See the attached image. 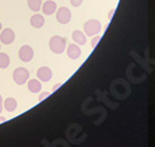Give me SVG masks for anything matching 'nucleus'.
<instances>
[{"label": "nucleus", "instance_id": "obj_12", "mask_svg": "<svg viewBox=\"0 0 155 147\" xmlns=\"http://www.w3.org/2000/svg\"><path fill=\"white\" fill-rule=\"evenodd\" d=\"M29 22H31V27H34V28H41V27H43V24H45V17H43V14L35 13V14L31 17Z\"/></svg>", "mask_w": 155, "mask_h": 147}, {"label": "nucleus", "instance_id": "obj_8", "mask_svg": "<svg viewBox=\"0 0 155 147\" xmlns=\"http://www.w3.org/2000/svg\"><path fill=\"white\" fill-rule=\"evenodd\" d=\"M66 50H67L69 59H71V60H77V59H80V56H81V49H80V45H77V43H70V45H67Z\"/></svg>", "mask_w": 155, "mask_h": 147}, {"label": "nucleus", "instance_id": "obj_21", "mask_svg": "<svg viewBox=\"0 0 155 147\" xmlns=\"http://www.w3.org/2000/svg\"><path fill=\"white\" fill-rule=\"evenodd\" d=\"M61 86V84H54V86H53V91H56V90H58V88H59V87H60Z\"/></svg>", "mask_w": 155, "mask_h": 147}, {"label": "nucleus", "instance_id": "obj_23", "mask_svg": "<svg viewBox=\"0 0 155 147\" xmlns=\"http://www.w3.org/2000/svg\"><path fill=\"white\" fill-rule=\"evenodd\" d=\"M2 29H3V25H2V22H0V31H2Z\"/></svg>", "mask_w": 155, "mask_h": 147}, {"label": "nucleus", "instance_id": "obj_4", "mask_svg": "<svg viewBox=\"0 0 155 147\" xmlns=\"http://www.w3.org/2000/svg\"><path fill=\"white\" fill-rule=\"evenodd\" d=\"M56 20L59 24H69L71 20V11L67 7H60L56 10Z\"/></svg>", "mask_w": 155, "mask_h": 147}, {"label": "nucleus", "instance_id": "obj_16", "mask_svg": "<svg viewBox=\"0 0 155 147\" xmlns=\"http://www.w3.org/2000/svg\"><path fill=\"white\" fill-rule=\"evenodd\" d=\"M99 41H101V36L98 35H94V38H92V41H91V46L92 48H97V45H98V42H99Z\"/></svg>", "mask_w": 155, "mask_h": 147}, {"label": "nucleus", "instance_id": "obj_11", "mask_svg": "<svg viewBox=\"0 0 155 147\" xmlns=\"http://www.w3.org/2000/svg\"><path fill=\"white\" fill-rule=\"evenodd\" d=\"M71 39L74 41V43H77V45H84V43H87V35L84 34V31H78V29H76V31H73L71 34Z\"/></svg>", "mask_w": 155, "mask_h": 147}, {"label": "nucleus", "instance_id": "obj_2", "mask_svg": "<svg viewBox=\"0 0 155 147\" xmlns=\"http://www.w3.org/2000/svg\"><path fill=\"white\" fill-rule=\"evenodd\" d=\"M101 29H102V24L98 20H95V18H91V20L85 21V24H84V34L87 36L97 35V34L101 32Z\"/></svg>", "mask_w": 155, "mask_h": 147}, {"label": "nucleus", "instance_id": "obj_9", "mask_svg": "<svg viewBox=\"0 0 155 147\" xmlns=\"http://www.w3.org/2000/svg\"><path fill=\"white\" fill-rule=\"evenodd\" d=\"M42 13L43 15H52L56 13L58 10V6H56V2L54 0H46L45 3H42Z\"/></svg>", "mask_w": 155, "mask_h": 147}, {"label": "nucleus", "instance_id": "obj_1", "mask_svg": "<svg viewBox=\"0 0 155 147\" xmlns=\"http://www.w3.org/2000/svg\"><path fill=\"white\" fill-rule=\"evenodd\" d=\"M66 48H67V41H66V38H63V36L54 35L49 39V49H51L53 53H56V55L63 53L66 50Z\"/></svg>", "mask_w": 155, "mask_h": 147}, {"label": "nucleus", "instance_id": "obj_24", "mask_svg": "<svg viewBox=\"0 0 155 147\" xmlns=\"http://www.w3.org/2000/svg\"><path fill=\"white\" fill-rule=\"evenodd\" d=\"M0 49H2V42H0Z\"/></svg>", "mask_w": 155, "mask_h": 147}, {"label": "nucleus", "instance_id": "obj_7", "mask_svg": "<svg viewBox=\"0 0 155 147\" xmlns=\"http://www.w3.org/2000/svg\"><path fill=\"white\" fill-rule=\"evenodd\" d=\"M36 79H39L42 83H46L52 79V69L48 67V66H42V67L38 69L36 72Z\"/></svg>", "mask_w": 155, "mask_h": 147}, {"label": "nucleus", "instance_id": "obj_17", "mask_svg": "<svg viewBox=\"0 0 155 147\" xmlns=\"http://www.w3.org/2000/svg\"><path fill=\"white\" fill-rule=\"evenodd\" d=\"M49 95H51V93H48V91H42V93L39 94V97H38V101L41 102V101H43L45 98L49 97Z\"/></svg>", "mask_w": 155, "mask_h": 147}, {"label": "nucleus", "instance_id": "obj_3", "mask_svg": "<svg viewBox=\"0 0 155 147\" xmlns=\"http://www.w3.org/2000/svg\"><path fill=\"white\" fill-rule=\"evenodd\" d=\"M13 80H14V83L18 84V86L27 84V81L29 80V72L25 67H17L13 72Z\"/></svg>", "mask_w": 155, "mask_h": 147}, {"label": "nucleus", "instance_id": "obj_19", "mask_svg": "<svg viewBox=\"0 0 155 147\" xmlns=\"http://www.w3.org/2000/svg\"><path fill=\"white\" fill-rule=\"evenodd\" d=\"M3 97H2V94H0V115H2V112H3V109H4V107H3Z\"/></svg>", "mask_w": 155, "mask_h": 147}, {"label": "nucleus", "instance_id": "obj_20", "mask_svg": "<svg viewBox=\"0 0 155 147\" xmlns=\"http://www.w3.org/2000/svg\"><path fill=\"white\" fill-rule=\"evenodd\" d=\"M113 14H115V9H112V10L109 11V14H108V18H109V20H112Z\"/></svg>", "mask_w": 155, "mask_h": 147}, {"label": "nucleus", "instance_id": "obj_18", "mask_svg": "<svg viewBox=\"0 0 155 147\" xmlns=\"http://www.w3.org/2000/svg\"><path fill=\"white\" fill-rule=\"evenodd\" d=\"M70 3H71L73 7H80L83 4V0H70Z\"/></svg>", "mask_w": 155, "mask_h": 147}, {"label": "nucleus", "instance_id": "obj_14", "mask_svg": "<svg viewBox=\"0 0 155 147\" xmlns=\"http://www.w3.org/2000/svg\"><path fill=\"white\" fill-rule=\"evenodd\" d=\"M27 3H28V7L31 9L32 11L38 13V11L42 9V0H27Z\"/></svg>", "mask_w": 155, "mask_h": 147}, {"label": "nucleus", "instance_id": "obj_13", "mask_svg": "<svg viewBox=\"0 0 155 147\" xmlns=\"http://www.w3.org/2000/svg\"><path fill=\"white\" fill-rule=\"evenodd\" d=\"M17 100L15 98H13V97H8V98H6V100L3 101V107H4V109L7 112H14L15 109H17Z\"/></svg>", "mask_w": 155, "mask_h": 147}, {"label": "nucleus", "instance_id": "obj_15", "mask_svg": "<svg viewBox=\"0 0 155 147\" xmlns=\"http://www.w3.org/2000/svg\"><path fill=\"white\" fill-rule=\"evenodd\" d=\"M10 56L4 52H0V69H7L10 66Z\"/></svg>", "mask_w": 155, "mask_h": 147}, {"label": "nucleus", "instance_id": "obj_5", "mask_svg": "<svg viewBox=\"0 0 155 147\" xmlns=\"http://www.w3.org/2000/svg\"><path fill=\"white\" fill-rule=\"evenodd\" d=\"M15 41V32L11 28H3L0 31V42L4 45H10Z\"/></svg>", "mask_w": 155, "mask_h": 147}, {"label": "nucleus", "instance_id": "obj_22", "mask_svg": "<svg viewBox=\"0 0 155 147\" xmlns=\"http://www.w3.org/2000/svg\"><path fill=\"white\" fill-rule=\"evenodd\" d=\"M6 122V118H3V116H0V123H3Z\"/></svg>", "mask_w": 155, "mask_h": 147}, {"label": "nucleus", "instance_id": "obj_6", "mask_svg": "<svg viewBox=\"0 0 155 147\" xmlns=\"http://www.w3.org/2000/svg\"><path fill=\"white\" fill-rule=\"evenodd\" d=\"M18 57L22 62H31L34 57V49L29 45H22L18 49Z\"/></svg>", "mask_w": 155, "mask_h": 147}, {"label": "nucleus", "instance_id": "obj_10", "mask_svg": "<svg viewBox=\"0 0 155 147\" xmlns=\"http://www.w3.org/2000/svg\"><path fill=\"white\" fill-rule=\"evenodd\" d=\"M27 86H28V90L34 94L41 93V90H42V81L39 79H29L27 81Z\"/></svg>", "mask_w": 155, "mask_h": 147}]
</instances>
